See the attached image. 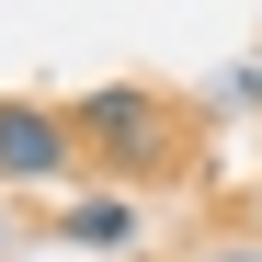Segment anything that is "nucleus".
I'll return each mask as SVG.
<instances>
[{
  "instance_id": "f257e3e1",
  "label": "nucleus",
  "mask_w": 262,
  "mask_h": 262,
  "mask_svg": "<svg viewBox=\"0 0 262 262\" xmlns=\"http://www.w3.org/2000/svg\"><path fill=\"white\" fill-rule=\"evenodd\" d=\"M69 148H103L114 171H148V160H171V103L160 92H92L69 114Z\"/></svg>"
},
{
  "instance_id": "f03ea898",
  "label": "nucleus",
  "mask_w": 262,
  "mask_h": 262,
  "mask_svg": "<svg viewBox=\"0 0 262 262\" xmlns=\"http://www.w3.org/2000/svg\"><path fill=\"white\" fill-rule=\"evenodd\" d=\"M57 171H69V114L0 103V183H57Z\"/></svg>"
},
{
  "instance_id": "7ed1b4c3",
  "label": "nucleus",
  "mask_w": 262,
  "mask_h": 262,
  "mask_svg": "<svg viewBox=\"0 0 262 262\" xmlns=\"http://www.w3.org/2000/svg\"><path fill=\"white\" fill-rule=\"evenodd\" d=\"M69 239H80V251H125V239H137V205H125V194L69 205Z\"/></svg>"
},
{
  "instance_id": "20e7f679",
  "label": "nucleus",
  "mask_w": 262,
  "mask_h": 262,
  "mask_svg": "<svg viewBox=\"0 0 262 262\" xmlns=\"http://www.w3.org/2000/svg\"><path fill=\"white\" fill-rule=\"evenodd\" d=\"M216 262H262V251H216Z\"/></svg>"
}]
</instances>
